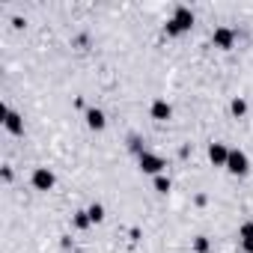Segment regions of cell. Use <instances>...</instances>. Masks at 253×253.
Returning a JSON list of instances; mask_svg holds the SVG:
<instances>
[{
  "mask_svg": "<svg viewBox=\"0 0 253 253\" xmlns=\"http://www.w3.org/2000/svg\"><path fill=\"white\" fill-rule=\"evenodd\" d=\"M3 125H6V131L9 134H24V119H21V113H15V110H9V107H3Z\"/></svg>",
  "mask_w": 253,
  "mask_h": 253,
  "instance_id": "5b68a950",
  "label": "cell"
},
{
  "mask_svg": "<svg viewBox=\"0 0 253 253\" xmlns=\"http://www.w3.org/2000/svg\"><path fill=\"white\" fill-rule=\"evenodd\" d=\"M194 253H211V241L206 235H194Z\"/></svg>",
  "mask_w": 253,
  "mask_h": 253,
  "instance_id": "7c38bea8",
  "label": "cell"
},
{
  "mask_svg": "<svg viewBox=\"0 0 253 253\" xmlns=\"http://www.w3.org/2000/svg\"><path fill=\"white\" fill-rule=\"evenodd\" d=\"M238 238H241V244L253 238V220H244V223L238 226Z\"/></svg>",
  "mask_w": 253,
  "mask_h": 253,
  "instance_id": "5bb4252c",
  "label": "cell"
},
{
  "mask_svg": "<svg viewBox=\"0 0 253 253\" xmlns=\"http://www.w3.org/2000/svg\"><path fill=\"white\" fill-rule=\"evenodd\" d=\"M86 211H89V220H92V223H101V220H104V206H101V203H92Z\"/></svg>",
  "mask_w": 253,
  "mask_h": 253,
  "instance_id": "4fadbf2b",
  "label": "cell"
},
{
  "mask_svg": "<svg viewBox=\"0 0 253 253\" xmlns=\"http://www.w3.org/2000/svg\"><path fill=\"white\" fill-rule=\"evenodd\" d=\"M226 170H229L232 176H247V173H250V158H247V152H241V149H229Z\"/></svg>",
  "mask_w": 253,
  "mask_h": 253,
  "instance_id": "7a4b0ae2",
  "label": "cell"
},
{
  "mask_svg": "<svg viewBox=\"0 0 253 253\" xmlns=\"http://www.w3.org/2000/svg\"><path fill=\"white\" fill-rule=\"evenodd\" d=\"M84 119H86V125L92 131H101L104 125H107V116L98 110V107H86V113H84Z\"/></svg>",
  "mask_w": 253,
  "mask_h": 253,
  "instance_id": "ba28073f",
  "label": "cell"
},
{
  "mask_svg": "<svg viewBox=\"0 0 253 253\" xmlns=\"http://www.w3.org/2000/svg\"><path fill=\"white\" fill-rule=\"evenodd\" d=\"M155 191H158V194H167V191H170V179H167L164 173L155 176Z\"/></svg>",
  "mask_w": 253,
  "mask_h": 253,
  "instance_id": "9a60e30c",
  "label": "cell"
},
{
  "mask_svg": "<svg viewBox=\"0 0 253 253\" xmlns=\"http://www.w3.org/2000/svg\"><path fill=\"white\" fill-rule=\"evenodd\" d=\"M241 247H244V253H253V238H250V241H244Z\"/></svg>",
  "mask_w": 253,
  "mask_h": 253,
  "instance_id": "ac0fdd59",
  "label": "cell"
},
{
  "mask_svg": "<svg viewBox=\"0 0 253 253\" xmlns=\"http://www.w3.org/2000/svg\"><path fill=\"white\" fill-rule=\"evenodd\" d=\"M128 146H131V152H137V155H140V152H146V149H143V143H140V137H137V134H131V137H128Z\"/></svg>",
  "mask_w": 253,
  "mask_h": 253,
  "instance_id": "e0dca14e",
  "label": "cell"
},
{
  "mask_svg": "<svg viewBox=\"0 0 253 253\" xmlns=\"http://www.w3.org/2000/svg\"><path fill=\"white\" fill-rule=\"evenodd\" d=\"M164 33H167V36H182V27H179V24L170 18V21L164 24Z\"/></svg>",
  "mask_w": 253,
  "mask_h": 253,
  "instance_id": "2e32d148",
  "label": "cell"
},
{
  "mask_svg": "<svg viewBox=\"0 0 253 253\" xmlns=\"http://www.w3.org/2000/svg\"><path fill=\"white\" fill-rule=\"evenodd\" d=\"M72 223H75V229H89V226H92V220H89V211H75Z\"/></svg>",
  "mask_w": 253,
  "mask_h": 253,
  "instance_id": "8fae6325",
  "label": "cell"
},
{
  "mask_svg": "<svg viewBox=\"0 0 253 253\" xmlns=\"http://www.w3.org/2000/svg\"><path fill=\"white\" fill-rule=\"evenodd\" d=\"M173 21L182 27V33H188V30L194 27V12H191L188 6H176V12H173Z\"/></svg>",
  "mask_w": 253,
  "mask_h": 253,
  "instance_id": "9c48e42d",
  "label": "cell"
},
{
  "mask_svg": "<svg viewBox=\"0 0 253 253\" xmlns=\"http://www.w3.org/2000/svg\"><path fill=\"white\" fill-rule=\"evenodd\" d=\"M137 164H140V170H143V173H149V176H161V173H164V167H167V164H164V158H161V155H155V152H149V149L137 155Z\"/></svg>",
  "mask_w": 253,
  "mask_h": 253,
  "instance_id": "6da1fadb",
  "label": "cell"
},
{
  "mask_svg": "<svg viewBox=\"0 0 253 253\" xmlns=\"http://www.w3.org/2000/svg\"><path fill=\"white\" fill-rule=\"evenodd\" d=\"M149 113H152V119L167 122V119L173 116V107H170V101H167V98H155V101L149 104Z\"/></svg>",
  "mask_w": 253,
  "mask_h": 253,
  "instance_id": "52a82bcc",
  "label": "cell"
},
{
  "mask_svg": "<svg viewBox=\"0 0 253 253\" xmlns=\"http://www.w3.org/2000/svg\"><path fill=\"white\" fill-rule=\"evenodd\" d=\"M226 158H229V146L226 143H220V140L209 143V161L214 167H226Z\"/></svg>",
  "mask_w": 253,
  "mask_h": 253,
  "instance_id": "8992f818",
  "label": "cell"
},
{
  "mask_svg": "<svg viewBox=\"0 0 253 253\" xmlns=\"http://www.w3.org/2000/svg\"><path fill=\"white\" fill-rule=\"evenodd\" d=\"M30 182H33V188H36V191H51V188H54V182H57V176H54L48 167H36V170H33V176H30Z\"/></svg>",
  "mask_w": 253,
  "mask_h": 253,
  "instance_id": "277c9868",
  "label": "cell"
},
{
  "mask_svg": "<svg viewBox=\"0 0 253 253\" xmlns=\"http://www.w3.org/2000/svg\"><path fill=\"white\" fill-rule=\"evenodd\" d=\"M229 110H232V116H238V119H241V116L247 113V101H244L241 95H235V98L229 101Z\"/></svg>",
  "mask_w": 253,
  "mask_h": 253,
  "instance_id": "30bf717a",
  "label": "cell"
},
{
  "mask_svg": "<svg viewBox=\"0 0 253 253\" xmlns=\"http://www.w3.org/2000/svg\"><path fill=\"white\" fill-rule=\"evenodd\" d=\"M211 45L220 48V51H229V48L235 45V30H232V27H214V33H211Z\"/></svg>",
  "mask_w": 253,
  "mask_h": 253,
  "instance_id": "3957f363",
  "label": "cell"
}]
</instances>
